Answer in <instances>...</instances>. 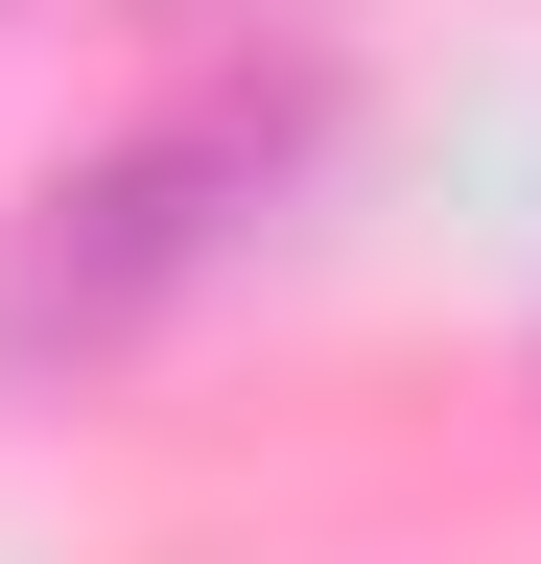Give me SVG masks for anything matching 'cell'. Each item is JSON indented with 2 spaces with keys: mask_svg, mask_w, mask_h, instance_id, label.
Returning <instances> with one entry per match:
<instances>
[{
  "mask_svg": "<svg viewBox=\"0 0 541 564\" xmlns=\"http://www.w3.org/2000/svg\"><path fill=\"white\" fill-rule=\"evenodd\" d=\"M259 188V141L236 118H188V141H118V165L47 212V259H24V329H118V306H165L188 259H213V212Z\"/></svg>",
  "mask_w": 541,
  "mask_h": 564,
  "instance_id": "obj_1",
  "label": "cell"
}]
</instances>
